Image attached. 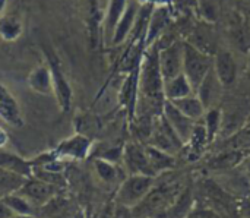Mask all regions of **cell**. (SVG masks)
I'll list each match as a JSON object with an SVG mask.
<instances>
[{
	"mask_svg": "<svg viewBox=\"0 0 250 218\" xmlns=\"http://www.w3.org/2000/svg\"><path fill=\"white\" fill-rule=\"evenodd\" d=\"M214 66V56L202 51L189 41H183V73L189 79L193 91Z\"/></svg>",
	"mask_w": 250,
	"mask_h": 218,
	"instance_id": "7a4b0ae2",
	"label": "cell"
},
{
	"mask_svg": "<svg viewBox=\"0 0 250 218\" xmlns=\"http://www.w3.org/2000/svg\"><path fill=\"white\" fill-rule=\"evenodd\" d=\"M28 85L32 91L41 95H47L53 92V78H51L50 67L44 65L35 67L28 76Z\"/></svg>",
	"mask_w": 250,
	"mask_h": 218,
	"instance_id": "ac0fdd59",
	"label": "cell"
},
{
	"mask_svg": "<svg viewBox=\"0 0 250 218\" xmlns=\"http://www.w3.org/2000/svg\"><path fill=\"white\" fill-rule=\"evenodd\" d=\"M158 63L164 82L183 72V41H173L158 48Z\"/></svg>",
	"mask_w": 250,
	"mask_h": 218,
	"instance_id": "277c9868",
	"label": "cell"
},
{
	"mask_svg": "<svg viewBox=\"0 0 250 218\" xmlns=\"http://www.w3.org/2000/svg\"><path fill=\"white\" fill-rule=\"evenodd\" d=\"M129 0H111L108 4V10L105 13V21H104V26H105V35L108 38L113 37V32L116 29V25L119 23L122 15L126 10Z\"/></svg>",
	"mask_w": 250,
	"mask_h": 218,
	"instance_id": "603a6c76",
	"label": "cell"
},
{
	"mask_svg": "<svg viewBox=\"0 0 250 218\" xmlns=\"http://www.w3.org/2000/svg\"><path fill=\"white\" fill-rule=\"evenodd\" d=\"M139 7H141L139 1H136V0H129L127 1L126 10L122 15V18H120V21L116 25V29L113 32V37H111L113 45L122 44L129 37V34H132V29L135 26V21H136Z\"/></svg>",
	"mask_w": 250,
	"mask_h": 218,
	"instance_id": "9a60e30c",
	"label": "cell"
},
{
	"mask_svg": "<svg viewBox=\"0 0 250 218\" xmlns=\"http://www.w3.org/2000/svg\"><path fill=\"white\" fill-rule=\"evenodd\" d=\"M229 35L236 48L242 53L250 51V21L242 13L234 12L229 22Z\"/></svg>",
	"mask_w": 250,
	"mask_h": 218,
	"instance_id": "7c38bea8",
	"label": "cell"
},
{
	"mask_svg": "<svg viewBox=\"0 0 250 218\" xmlns=\"http://www.w3.org/2000/svg\"><path fill=\"white\" fill-rule=\"evenodd\" d=\"M12 216H15V213L1 201V198H0V218H10Z\"/></svg>",
	"mask_w": 250,
	"mask_h": 218,
	"instance_id": "4dcf8cb0",
	"label": "cell"
},
{
	"mask_svg": "<svg viewBox=\"0 0 250 218\" xmlns=\"http://www.w3.org/2000/svg\"><path fill=\"white\" fill-rule=\"evenodd\" d=\"M91 151V141L81 133H76L57 145L53 151L57 160L70 158V160H85Z\"/></svg>",
	"mask_w": 250,
	"mask_h": 218,
	"instance_id": "9c48e42d",
	"label": "cell"
},
{
	"mask_svg": "<svg viewBox=\"0 0 250 218\" xmlns=\"http://www.w3.org/2000/svg\"><path fill=\"white\" fill-rule=\"evenodd\" d=\"M161 114L166 119V122L170 125V128L174 131V133L180 138V141L183 142V145L189 141L190 133L193 131L195 126V120L189 119L188 116H185L171 101L166 100L161 109Z\"/></svg>",
	"mask_w": 250,
	"mask_h": 218,
	"instance_id": "52a82bcc",
	"label": "cell"
},
{
	"mask_svg": "<svg viewBox=\"0 0 250 218\" xmlns=\"http://www.w3.org/2000/svg\"><path fill=\"white\" fill-rule=\"evenodd\" d=\"M122 155H123L125 166L130 174H144V176L155 177V174L149 166V161H148V157L145 153V147L135 144V142H129V144H126Z\"/></svg>",
	"mask_w": 250,
	"mask_h": 218,
	"instance_id": "ba28073f",
	"label": "cell"
},
{
	"mask_svg": "<svg viewBox=\"0 0 250 218\" xmlns=\"http://www.w3.org/2000/svg\"><path fill=\"white\" fill-rule=\"evenodd\" d=\"M170 22H171V12L168 9V4L164 3V4L154 6L145 32V47L154 45L155 41L164 34Z\"/></svg>",
	"mask_w": 250,
	"mask_h": 218,
	"instance_id": "30bf717a",
	"label": "cell"
},
{
	"mask_svg": "<svg viewBox=\"0 0 250 218\" xmlns=\"http://www.w3.org/2000/svg\"><path fill=\"white\" fill-rule=\"evenodd\" d=\"M223 84L220 82L214 67L208 72V75L202 79V82L199 84V87L196 88L195 94L199 97V100L202 101L205 110L208 109H214L217 107L221 95H223Z\"/></svg>",
	"mask_w": 250,
	"mask_h": 218,
	"instance_id": "8fae6325",
	"label": "cell"
},
{
	"mask_svg": "<svg viewBox=\"0 0 250 218\" xmlns=\"http://www.w3.org/2000/svg\"><path fill=\"white\" fill-rule=\"evenodd\" d=\"M0 119L12 128H22L23 117L13 94L0 84Z\"/></svg>",
	"mask_w": 250,
	"mask_h": 218,
	"instance_id": "5bb4252c",
	"label": "cell"
},
{
	"mask_svg": "<svg viewBox=\"0 0 250 218\" xmlns=\"http://www.w3.org/2000/svg\"><path fill=\"white\" fill-rule=\"evenodd\" d=\"M6 1H7V0H0V13L3 12V9H4V6H6Z\"/></svg>",
	"mask_w": 250,
	"mask_h": 218,
	"instance_id": "e575fe53",
	"label": "cell"
},
{
	"mask_svg": "<svg viewBox=\"0 0 250 218\" xmlns=\"http://www.w3.org/2000/svg\"><path fill=\"white\" fill-rule=\"evenodd\" d=\"M16 194L22 195L35 208H41L57 195V186L47 183L37 177H34V179L28 177L25 180L23 186Z\"/></svg>",
	"mask_w": 250,
	"mask_h": 218,
	"instance_id": "8992f818",
	"label": "cell"
},
{
	"mask_svg": "<svg viewBox=\"0 0 250 218\" xmlns=\"http://www.w3.org/2000/svg\"><path fill=\"white\" fill-rule=\"evenodd\" d=\"M185 218H224L218 211L212 210V208H207V207H196L193 210H190Z\"/></svg>",
	"mask_w": 250,
	"mask_h": 218,
	"instance_id": "f546056e",
	"label": "cell"
},
{
	"mask_svg": "<svg viewBox=\"0 0 250 218\" xmlns=\"http://www.w3.org/2000/svg\"><path fill=\"white\" fill-rule=\"evenodd\" d=\"M214 70L223 84V87H230L236 82L237 78V62L231 51L218 50L214 54Z\"/></svg>",
	"mask_w": 250,
	"mask_h": 218,
	"instance_id": "4fadbf2b",
	"label": "cell"
},
{
	"mask_svg": "<svg viewBox=\"0 0 250 218\" xmlns=\"http://www.w3.org/2000/svg\"><path fill=\"white\" fill-rule=\"evenodd\" d=\"M185 116H188L189 119L198 122L199 119L204 117L205 114V107L202 104V101L199 100V97L193 92V94H189L183 98H179V100H174L171 101Z\"/></svg>",
	"mask_w": 250,
	"mask_h": 218,
	"instance_id": "ffe728a7",
	"label": "cell"
},
{
	"mask_svg": "<svg viewBox=\"0 0 250 218\" xmlns=\"http://www.w3.org/2000/svg\"><path fill=\"white\" fill-rule=\"evenodd\" d=\"M26 179L28 177H25L16 172L0 167V196L3 198L6 195L16 194L23 186Z\"/></svg>",
	"mask_w": 250,
	"mask_h": 218,
	"instance_id": "7402d4cb",
	"label": "cell"
},
{
	"mask_svg": "<svg viewBox=\"0 0 250 218\" xmlns=\"http://www.w3.org/2000/svg\"><path fill=\"white\" fill-rule=\"evenodd\" d=\"M193 88L189 82V79L185 76V73L182 72L180 75L168 79L164 82V97L168 101H174L179 98H183L189 94H193Z\"/></svg>",
	"mask_w": 250,
	"mask_h": 218,
	"instance_id": "d6986e66",
	"label": "cell"
},
{
	"mask_svg": "<svg viewBox=\"0 0 250 218\" xmlns=\"http://www.w3.org/2000/svg\"><path fill=\"white\" fill-rule=\"evenodd\" d=\"M199 7H201V13L204 16V19L207 22H214L215 18H217V12H218V7H217V1L215 0H201L199 1Z\"/></svg>",
	"mask_w": 250,
	"mask_h": 218,
	"instance_id": "f1b7e54d",
	"label": "cell"
},
{
	"mask_svg": "<svg viewBox=\"0 0 250 218\" xmlns=\"http://www.w3.org/2000/svg\"><path fill=\"white\" fill-rule=\"evenodd\" d=\"M10 218H35L34 216H18V214H15V216H12Z\"/></svg>",
	"mask_w": 250,
	"mask_h": 218,
	"instance_id": "836d02e7",
	"label": "cell"
},
{
	"mask_svg": "<svg viewBox=\"0 0 250 218\" xmlns=\"http://www.w3.org/2000/svg\"><path fill=\"white\" fill-rule=\"evenodd\" d=\"M139 92L149 101L163 107L164 97V79L158 63V48L155 45L148 47L139 65Z\"/></svg>",
	"mask_w": 250,
	"mask_h": 218,
	"instance_id": "6da1fadb",
	"label": "cell"
},
{
	"mask_svg": "<svg viewBox=\"0 0 250 218\" xmlns=\"http://www.w3.org/2000/svg\"><path fill=\"white\" fill-rule=\"evenodd\" d=\"M246 169H248V173H249V176H250V161L248 163V166H246Z\"/></svg>",
	"mask_w": 250,
	"mask_h": 218,
	"instance_id": "d590c367",
	"label": "cell"
},
{
	"mask_svg": "<svg viewBox=\"0 0 250 218\" xmlns=\"http://www.w3.org/2000/svg\"><path fill=\"white\" fill-rule=\"evenodd\" d=\"M23 31L22 22L12 15H3L0 16V37L4 41H15L21 37Z\"/></svg>",
	"mask_w": 250,
	"mask_h": 218,
	"instance_id": "cb8c5ba5",
	"label": "cell"
},
{
	"mask_svg": "<svg viewBox=\"0 0 250 218\" xmlns=\"http://www.w3.org/2000/svg\"><path fill=\"white\" fill-rule=\"evenodd\" d=\"M243 1H246V3H250V0H243Z\"/></svg>",
	"mask_w": 250,
	"mask_h": 218,
	"instance_id": "74e56055",
	"label": "cell"
},
{
	"mask_svg": "<svg viewBox=\"0 0 250 218\" xmlns=\"http://www.w3.org/2000/svg\"><path fill=\"white\" fill-rule=\"evenodd\" d=\"M95 169L98 176L104 180V182H113L116 179V167L111 161H108L107 158H97L95 160Z\"/></svg>",
	"mask_w": 250,
	"mask_h": 218,
	"instance_id": "83f0119b",
	"label": "cell"
},
{
	"mask_svg": "<svg viewBox=\"0 0 250 218\" xmlns=\"http://www.w3.org/2000/svg\"><path fill=\"white\" fill-rule=\"evenodd\" d=\"M1 201L18 216H34V210L35 207L32 204H29L22 195L19 194H10L1 198Z\"/></svg>",
	"mask_w": 250,
	"mask_h": 218,
	"instance_id": "4316f807",
	"label": "cell"
},
{
	"mask_svg": "<svg viewBox=\"0 0 250 218\" xmlns=\"http://www.w3.org/2000/svg\"><path fill=\"white\" fill-rule=\"evenodd\" d=\"M152 185H154L152 176L130 174L120 185L117 195H116V201L123 208H135L149 194V191L152 189Z\"/></svg>",
	"mask_w": 250,
	"mask_h": 218,
	"instance_id": "3957f363",
	"label": "cell"
},
{
	"mask_svg": "<svg viewBox=\"0 0 250 218\" xmlns=\"http://www.w3.org/2000/svg\"><path fill=\"white\" fill-rule=\"evenodd\" d=\"M136 1H139L141 4H164V3H167V0H136Z\"/></svg>",
	"mask_w": 250,
	"mask_h": 218,
	"instance_id": "d6a6232c",
	"label": "cell"
},
{
	"mask_svg": "<svg viewBox=\"0 0 250 218\" xmlns=\"http://www.w3.org/2000/svg\"><path fill=\"white\" fill-rule=\"evenodd\" d=\"M42 50H44V53L47 56L48 67H50V72H51V78H53V92L56 94L62 110L67 111L70 109V104H72V88L67 84L66 78L63 76V72H62L60 62H59L57 56L53 51L47 50V48H42Z\"/></svg>",
	"mask_w": 250,
	"mask_h": 218,
	"instance_id": "5b68a950",
	"label": "cell"
},
{
	"mask_svg": "<svg viewBox=\"0 0 250 218\" xmlns=\"http://www.w3.org/2000/svg\"><path fill=\"white\" fill-rule=\"evenodd\" d=\"M248 56H249V60H248V65H249V69H250V51L248 53Z\"/></svg>",
	"mask_w": 250,
	"mask_h": 218,
	"instance_id": "8d00e7d4",
	"label": "cell"
},
{
	"mask_svg": "<svg viewBox=\"0 0 250 218\" xmlns=\"http://www.w3.org/2000/svg\"><path fill=\"white\" fill-rule=\"evenodd\" d=\"M7 133L4 132V129L0 126V148H4L6 147V144H7Z\"/></svg>",
	"mask_w": 250,
	"mask_h": 218,
	"instance_id": "1f68e13d",
	"label": "cell"
},
{
	"mask_svg": "<svg viewBox=\"0 0 250 218\" xmlns=\"http://www.w3.org/2000/svg\"><path fill=\"white\" fill-rule=\"evenodd\" d=\"M145 153H146V157H148V161H149V166L154 172V174H160L163 172H167L170 169L174 167L176 164V160L173 157V154H168L154 145H146L145 147Z\"/></svg>",
	"mask_w": 250,
	"mask_h": 218,
	"instance_id": "e0dca14e",
	"label": "cell"
},
{
	"mask_svg": "<svg viewBox=\"0 0 250 218\" xmlns=\"http://www.w3.org/2000/svg\"><path fill=\"white\" fill-rule=\"evenodd\" d=\"M245 157L246 155H245L243 151H236V150L229 148L226 153H221L217 157H214L209 161V166L212 169H217V170H224V169H230V167H234V166L240 164L245 160Z\"/></svg>",
	"mask_w": 250,
	"mask_h": 218,
	"instance_id": "d4e9b609",
	"label": "cell"
},
{
	"mask_svg": "<svg viewBox=\"0 0 250 218\" xmlns=\"http://www.w3.org/2000/svg\"><path fill=\"white\" fill-rule=\"evenodd\" d=\"M0 167L16 172L25 177L32 176V163H28L12 153H7L3 148H0Z\"/></svg>",
	"mask_w": 250,
	"mask_h": 218,
	"instance_id": "44dd1931",
	"label": "cell"
},
{
	"mask_svg": "<svg viewBox=\"0 0 250 218\" xmlns=\"http://www.w3.org/2000/svg\"><path fill=\"white\" fill-rule=\"evenodd\" d=\"M202 119H204V126L207 129L209 142L212 144L214 139L217 138V135L220 133V131L223 129V113L217 107L208 109Z\"/></svg>",
	"mask_w": 250,
	"mask_h": 218,
	"instance_id": "484cf974",
	"label": "cell"
},
{
	"mask_svg": "<svg viewBox=\"0 0 250 218\" xmlns=\"http://www.w3.org/2000/svg\"><path fill=\"white\" fill-rule=\"evenodd\" d=\"M209 144L211 142H209V138H208V133H207V129H205L204 123L196 122L195 126H193V131L190 133L189 141L185 144V147L188 148L189 160H192V161L199 160L204 155V153H205V150H207V147Z\"/></svg>",
	"mask_w": 250,
	"mask_h": 218,
	"instance_id": "2e32d148",
	"label": "cell"
}]
</instances>
